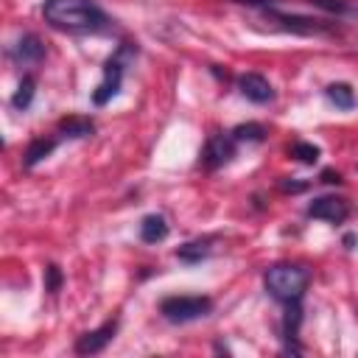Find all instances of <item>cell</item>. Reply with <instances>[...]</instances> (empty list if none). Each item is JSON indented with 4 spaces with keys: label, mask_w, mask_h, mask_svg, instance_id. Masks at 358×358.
Wrapping results in <instances>:
<instances>
[{
    "label": "cell",
    "mask_w": 358,
    "mask_h": 358,
    "mask_svg": "<svg viewBox=\"0 0 358 358\" xmlns=\"http://www.w3.org/2000/svg\"><path fill=\"white\" fill-rule=\"evenodd\" d=\"M42 17L62 31H101L109 22L92 0H45Z\"/></svg>",
    "instance_id": "1"
},
{
    "label": "cell",
    "mask_w": 358,
    "mask_h": 358,
    "mask_svg": "<svg viewBox=\"0 0 358 358\" xmlns=\"http://www.w3.org/2000/svg\"><path fill=\"white\" fill-rule=\"evenodd\" d=\"M308 280H310L308 268H305V266H296V263H274V266H268L266 274H263L266 291H268L277 302H282V305L299 302L302 294H305V288H308Z\"/></svg>",
    "instance_id": "2"
},
{
    "label": "cell",
    "mask_w": 358,
    "mask_h": 358,
    "mask_svg": "<svg viewBox=\"0 0 358 358\" xmlns=\"http://www.w3.org/2000/svg\"><path fill=\"white\" fill-rule=\"evenodd\" d=\"M134 56H137V48H134L131 42H123V45L106 59V64H103V81H101L98 90L92 92V103H95V106L109 103V101L120 92L123 73H126V67H129V62H131Z\"/></svg>",
    "instance_id": "3"
},
{
    "label": "cell",
    "mask_w": 358,
    "mask_h": 358,
    "mask_svg": "<svg viewBox=\"0 0 358 358\" xmlns=\"http://www.w3.org/2000/svg\"><path fill=\"white\" fill-rule=\"evenodd\" d=\"M213 310V299L210 296H199V294H190V296H165L159 302V313L173 322V324H185V322H196L201 316H207Z\"/></svg>",
    "instance_id": "4"
},
{
    "label": "cell",
    "mask_w": 358,
    "mask_h": 358,
    "mask_svg": "<svg viewBox=\"0 0 358 358\" xmlns=\"http://www.w3.org/2000/svg\"><path fill=\"white\" fill-rule=\"evenodd\" d=\"M308 215L310 218H322L330 224H341L350 215V204L341 196H319L308 204Z\"/></svg>",
    "instance_id": "5"
},
{
    "label": "cell",
    "mask_w": 358,
    "mask_h": 358,
    "mask_svg": "<svg viewBox=\"0 0 358 358\" xmlns=\"http://www.w3.org/2000/svg\"><path fill=\"white\" fill-rule=\"evenodd\" d=\"M115 333H117V319H109L101 327H95L90 333H81L76 338V352L78 355H95V352H101L115 338Z\"/></svg>",
    "instance_id": "6"
},
{
    "label": "cell",
    "mask_w": 358,
    "mask_h": 358,
    "mask_svg": "<svg viewBox=\"0 0 358 358\" xmlns=\"http://www.w3.org/2000/svg\"><path fill=\"white\" fill-rule=\"evenodd\" d=\"M232 157H235V137L232 134H213L204 145V154H201L207 168H221Z\"/></svg>",
    "instance_id": "7"
},
{
    "label": "cell",
    "mask_w": 358,
    "mask_h": 358,
    "mask_svg": "<svg viewBox=\"0 0 358 358\" xmlns=\"http://www.w3.org/2000/svg\"><path fill=\"white\" fill-rule=\"evenodd\" d=\"M238 90H241V95L249 98L252 103H268V101L274 98V90H271L268 78L260 76V73H243V76L238 78Z\"/></svg>",
    "instance_id": "8"
},
{
    "label": "cell",
    "mask_w": 358,
    "mask_h": 358,
    "mask_svg": "<svg viewBox=\"0 0 358 358\" xmlns=\"http://www.w3.org/2000/svg\"><path fill=\"white\" fill-rule=\"evenodd\" d=\"M11 59L20 64H36L45 59V45L36 34H22L14 45H11Z\"/></svg>",
    "instance_id": "9"
},
{
    "label": "cell",
    "mask_w": 358,
    "mask_h": 358,
    "mask_svg": "<svg viewBox=\"0 0 358 358\" xmlns=\"http://www.w3.org/2000/svg\"><path fill=\"white\" fill-rule=\"evenodd\" d=\"M271 20L280 22L282 28H288V31H296V34H319V31H327V25H322L319 20H308V17H294V14H277V11H271Z\"/></svg>",
    "instance_id": "10"
},
{
    "label": "cell",
    "mask_w": 358,
    "mask_h": 358,
    "mask_svg": "<svg viewBox=\"0 0 358 358\" xmlns=\"http://www.w3.org/2000/svg\"><path fill=\"white\" fill-rule=\"evenodd\" d=\"M140 238L145 243H159L168 238V221L159 215V213H151L140 221Z\"/></svg>",
    "instance_id": "11"
},
{
    "label": "cell",
    "mask_w": 358,
    "mask_h": 358,
    "mask_svg": "<svg viewBox=\"0 0 358 358\" xmlns=\"http://www.w3.org/2000/svg\"><path fill=\"white\" fill-rule=\"evenodd\" d=\"M92 131H95V123H92L90 117H78V115H73V117L59 120V134H62V137L81 140V137H90Z\"/></svg>",
    "instance_id": "12"
},
{
    "label": "cell",
    "mask_w": 358,
    "mask_h": 358,
    "mask_svg": "<svg viewBox=\"0 0 358 358\" xmlns=\"http://www.w3.org/2000/svg\"><path fill=\"white\" fill-rule=\"evenodd\" d=\"M53 148H56V140H50V137H34V140L28 143L25 154H22V165H25V168L39 165V162L53 151Z\"/></svg>",
    "instance_id": "13"
},
{
    "label": "cell",
    "mask_w": 358,
    "mask_h": 358,
    "mask_svg": "<svg viewBox=\"0 0 358 358\" xmlns=\"http://www.w3.org/2000/svg\"><path fill=\"white\" fill-rule=\"evenodd\" d=\"M210 252H213V238H201V241H190V243L179 246V249H176V257L185 260V263H199V260H204Z\"/></svg>",
    "instance_id": "14"
},
{
    "label": "cell",
    "mask_w": 358,
    "mask_h": 358,
    "mask_svg": "<svg viewBox=\"0 0 358 358\" xmlns=\"http://www.w3.org/2000/svg\"><path fill=\"white\" fill-rule=\"evenodd\" d=\"M324 95H327V101L336 103L338 109H352V106H355V92H352L350 84L336 81V84H330V87L324 90Z\"/></svg>",
    "instance_id": "15"
},
{
    "label": "cell",
    "mask_w": 358,
    "mask_h": 358,
    "mask_svg": "<svg viewBox=\"0 0 358 358\" xmlns=\"http://www.w3.org/2000/svg\"><path fill=\"white\" fill-rule=\"evenodd\" d=\"M34 92H36L34 76H22V81L17 84V92L11 95V106H14V109H28L31 101H34Z\"/></svg>",
    "instance_id": "16"
},
{
    "label": "cell",
    "mask_w": 358,
    "mask_h": 358,
    "mask_svg": "<svg viewBox=\"0 0 358 358\" xmlns=\"http://www.w3.org/2000/svg\"><path fill=\"white\" fill-rule=\"evenodd\" d=\"M235 143H260L266 137V126L263 123H241L232 129Z\"/></svg>",
    "instance_id": "17"
},
{
    "label": "cell",
    "mask_w": 358,
    "mask_h": 358,
    "mask_svg": "<svg viewBox=\"0 0 358 358\" xmlns=\"http://www.w3.org/2000/svg\"><path fill=\"white\" fill-rule=\"evenodd\" d=\"M291 157L299 159V162H305V165H313L319 159V148L313 143H294L291 145Z\"/></svg>",
    "instance_id": "18"
},
{
    "label": "cell",
    "mask_w": 358,
    "mask_h": 358,
    "mask_svg": "<svg viewBox=\"0 0 358 358\" xmlns=\"http://www.w3.org/2000/svg\"><path fill=\"white\" fill-rule=\"evenodd\" d=\"M59 285H62V271H59V266H48V268H45V291L56 294Z\"/></svg>",
    "instance_id": "19"
},
{
    "label": "cell",
    "mask_w": 358,
    "mask_h": 358,
    "mask_svg": "<svg viewBox=\"0 0 358 358\" xmlns=\"http://www.w3.org/2000/svg\"><path fill=\"white\" fill-rule=\"evenodd\" d=\"M308 3H313V6H319V8H324V11H333V14L350 11V6H347L344 0H308Z\"/></svg>",
    "instance_id": "20"
},
{
    "label": "cell",
    "mask_w": 358,
    "mask_h": 358,
    "mask_svg": "<svg viewBox=\"0 0 358 358\" xmlns=\"http://www.w3.org/2000/svg\"><path fill=\"white\" fill-rule=\"evenodd\" d=\"M280 187H282V190H291V193H299V190H305L308 185H305V182H288V179H282Z\"/></svg>",
    "instance_id": "21"
},
{
    "label": "cell",
    "mask_w": 358,
    "mask_h": 358,
    "mask_svg": "<svg viewBox=\"0 0 358 358\" xmlns=\"http://www.w3.org/2000/svg\"><path fill=\"white\" fill-rule=\"evenodd\" d=\"M232 3H243V6H263V8H268V6H274V3H280V0H232Z\"/></svg>",
    "instance_id": "22"
},
{
    "label": "cell",
    "mask_w": 358,
    "mask_h": 358,
    "mask_svg": "<svg viewBox=\"0 0 358 358\" xmlns=\"http://www.w3.org/2000/svg\"><path fill=\"white\" fill-rule=\"evenodd\" d=\"M322 182H327V185H338V182H341V173H336V171H324V173H322Z\"/></svg>",
    "instance_id": "23"
}]
</instances>
